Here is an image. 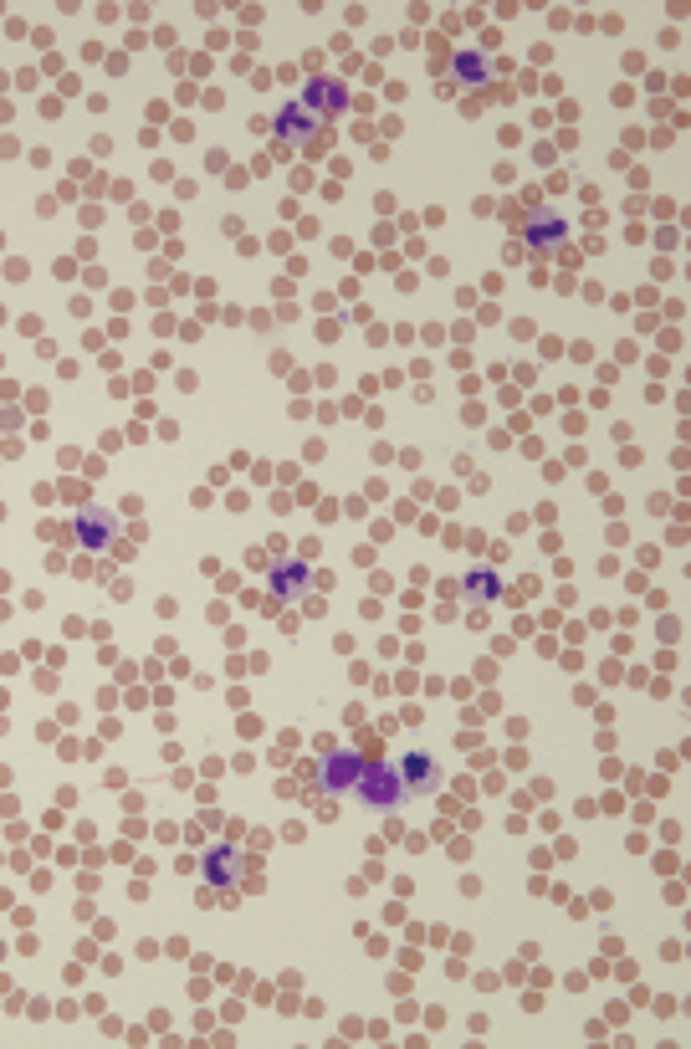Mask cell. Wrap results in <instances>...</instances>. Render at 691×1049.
<instances>
[{"instance_id": "8fae6325", "label": "cell", "mask_w": 691, "mask_h": 1049, "mask_svg": "<svg viewBox=\"0 0 691 1049\" xmlns=\"http://www.w3.org/2000/svg\"><path fill=\"white\" fill-rule=\"evenodd\" d=\"M497 589H502L497 574H471V579H466V594H471V599H497Z\"/></svg>"}, {"instance_id": "6da1fadb", "label": "cell", "mask_w": 691, "mask_h": 1049, "mask_svg": "<svg viewBox=\"0 0 691 1049\" xmlns=\"http://www.w3.org/2000/svg\"><path fill=\"white\" fill-rule=\"evenodd\" d=\"M354 794L374 809H390L405 799V783H400V768L395 763H384V758H364L359 778H354Z\"/></svg>"}, {"instance_id": "7a4b0ae2", "label": "cell", "mask_w": 691, "mask_h": 1049, "mask_svg": "<svg viewBox=\"0 0 691 1049\" xmlns=\"http://www.w3.org/2000/svg\"><path fill=\"white\" fill-rule=\"evenodd\" d=\"M395 768H400V783H405L410 799H425V794L441 789V763L430 758V753H410V758H400Z\"/></svg>"}, {"instance_id": "52a82bcc", "label": "cell", "mask_w": 691, "mask_h": 1049, "mask_svg": "<svg viewBox=\"0 0 691 1049\" xmlns=\"http://www.w3.org/2000/svg\"><path fill=\"white\" fill-rule=\"evenodd\" d=\"M308 103L323 108V113H343V108H349V87H343V82H313L308 87Z\"/></svg>"}, {"instance_id": "9c48e42d", "label": "cell", "mask_w": 691, "mask_h": 1049, "mask_svg": "<svg viewBox=\"0 0 691 1049\" xmlns=\"http://www.w3.org/2000/svg\"><path fill=\"white\" fill-rule=\"evenodd\" d=\"M108 522H113L108 512H82V522H77V528H82V538H88L93 548H103V543L113 538V528H108Z\"/></svg>"}, {"instance_id": "8992f818", "label": "cell", "mask_w": 691, "mask_h": 1049, "mask_svg": "<svg viewBox=\"0 0 691 1049\" xmlns=\"http://www.w3.org/2000/svg\"><path fill=\"white\" fill-rule=\"evenodd\" d=\"M528 241L533 246H553V241H564V215L558 210H548V205H533V215H528Z\"/></svg>"}, {"instance_id": "3957f363", "label": "cell", "mask_w": 691, "mask_h": 1049, "mask_svg": "<svg viewBox=\"0 0 691 1049\" xmlns=\"http://www.w3.org/2000/svg\"><path fill=\"white\" fill-rule=\"evenodd\" d=\"M359 768H364V753H354V748H338V753H328V758H323V773H318V783H323L328 794H343V789H354Z\"/></svg>"}, {"instance_id": "ba28073f", "label": "cell", "mask_w": 691, "mask_h": 1049, "mask_svg": "<svg viewBox=\"0 0 691 1049\" xmlns=\"http://www.w3.org/2000/svg\"><path fill=\"white\" fill-rule=\"evenodd\" d=\"M451 72H456V82H461V87H482V82H487V62H482V52H456Z\"/></svg>"}, {"instance_id": "277c9868", "label": "cell", "mask_w": 691, "mask_h": 1049, "mask_svg": "<svg viewBox=\"0 0 691 1049\" xmlns=\"http://www.w3.org/2000/svg\"><path fill=\"white\" fill-rule=\"evenodd\" d=\"M318 123H323V118H313L308 108H282V113H277V134H282L287 144H308V149H313V144H318Z\"/></svg>"}, {"instance_id": "30bf717a", "label": "cell", "mask_w": 691, "mask_h": 1049, "mask_svg": "<svg viewBox=\"0 0 691 1049\" xmlns=\"http://www.w3.org/2000/svg\"><path fill=\"white\" fill-rule=\"evenodd\" d=\"M302 589H308V568H287V574H272V594H277V599H282V594L297 599Z\"/></svg>"}, {"instance_id": "5b68a950", "label": "cell", "mask_w": 691, "mask_h": 1049, "mask_svg": "<svg viewBox=\"0 0 691 1049\" xmlns=\"http://www.w3.org/2000/svg\"><path fill=\"white\" fill-rule=\"evenodd\" d=\"M236 876H241V855L231 850V845H215L210 855H205V881L210 886H236Z\"/></svg>"}]
</instances>
